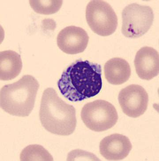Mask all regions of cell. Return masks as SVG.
Returning <instances> with one entry per match:
<instances>
[{
  "label": "cell",
  "mask_w": 159,
  "mask_h": 161,
  "mask_svg": "<svg viewBox=\"0 0 159 161\" xmlns=\"http://www.w3.org/2000/svg\"><path fill=\"white\" fill-rule=\"evenodd\" d=\"M57 85L69 101L77 102L94 97L102 87L101 66L88 60H76L63 71Z\"/></svg>",
  "instance_id": "obj_1"
},
{
  "label": "cell",
  "mask_w": 159,
  "mask_h": 161,
  "mask_svg": "<svg viewBox=\"0 0 159 161\" xmlns=\"http://www.w3.org/2000/svg\"><path fill=\"white\" fill-rule=\"evenodd\" d=\"M39 116L42 126L51 133L68 136L76 129V109L60 98L53 88L43 92Z\"/></svg>",
  "instance_id": "obj_2"
},
{
  "label": "cell",
  "mask_w": 159,
  "mask_h": 161,
  "mask_svg": "<svg viewBox=\"0 0 159 161\" xmlns=\"http://www.w3.org/2000/svg\"><path fill=\"white\" fill-rule=\"evenodd\" d=\"M39 84L37 80L26 75L18 81L7 84L0 92L1 108L11 115L25 117L33 108Z\"/></svg>",
  "instance_id": "obj_3"
},
{
  "label": "cell",
  "mask_w": 159,
  "mask_h": 161,
  "mask_svg": "<svg viewBox=\"0 0 159 161\" xmlns=\"http://www.w3.org/2000/svg\"><path fill=\"white\" fill-rule=\"evenodd\" d=\"M83 122L88 128L95 132L110 129L116 124V109L106 100H95L85 105L81 111Z\"/></svg>",
  "instance_id": "obj_4"
},
{
  "label": "cell",
  "mask_w": 159,
  "mask_h": 161,
  "mask_svg": "<svg viewBox=\"0 0 159 161\" xmlns=\"http://www.w3.org/2000/svg\"><path fill=\"white\" fill-rule=\"evenodd\" d=\"M122 34L128 38H137L146 33L153 23L154 14L150 6L132 3L122 12Z\"/></svg>",
  "instance_id": "obj_5"
},
{
  "label": "cell",
  "mask_w": 159,
  "mask_h": 161,
  "mask_svg": "<svg viewBox=\"0 0 159 161\" xmlns=\"http://www.w3.org/2000/svg\"><path fill=\"white\" fill-rule=\"evenodd\" d=\"M86 19L91 30L98 35L107 36L114 33L118 26V18L109 3L93 0L86 8Z\"/></svg>",
  "instance_id": "obj_6"
},
{
  "label": "cell",
  "mask_w": 159,
  "mask_h": 161,
  "mask_svg": "<svg viewBox=\"0 0 159 161\" xmlns=\"http://www.w3.org/2000/svg\"><path fill=\"white\" fill-rule=\"evenodd\" d=\"M118 99L125 114L130 117L137 118L146 111L149 95L142 86L131 84L120 91Z\"/></svg>",
  "instance_id": "obj_7"
},
{
  "label": "cell",
  "mask_w": 159,
  "mask_h": 161,
  "mask_svg": "<svg viewBox=\"0 0 159 161\" xmlns=\"http://www.w3.org/2000/svg\"><path fill=\"white\" fill-rule=\"evenodd\" d=\"M89 37L85 30L75 26L66 27L58 34V47L68 54L83 52L89 43Z\"/></svg>",
  "instance_id": "obj_8"
},
{
  "label": "cell",
  "mask_w": 159,
  "mask_h": 161,
  "mask_svg": "<svg viewBox=\"0 0 159 161\" xmlns=\"http://www.w3.org/2000/svg\"><path fill=\"white\" fill-rule=\"evenodd\" d=\"M129 138L121 134H114L105 137L100 142V153L107 160H121L132 150Z\"/></svg>",
  "instance_id": "obj_9"
},
{
  "label": "cell",
  "mask_w": 159,
  "mask_h": 161,
  "mask_svg": "<svg viewBox=\"0 0 159 161\" xmlns=\"http://www.w3.org/2000/svg\"><path fill=\"white\" fill-rule=\"evenodd\" d=\"M134 63L137 75L141 79L149 80L158 75L159 53L153 47L141 48L136 54Z\"/></svg>",
  "instance_id": "obj_10"
},
{
  "label": "cell",
  "mask_w": 159,
  "mask_h": 161,
  "mask_svg": "<svg viewBox=\"0 0 159 161\" xmlns=\"http://www.w3.org/2000/svg\"><path fill=\"white\" fill-rule=\"evenodd\" d=\"M105 78L110 84L121 85L126 82L131 73L129 64L124 59L115 57L107 61L105 67Z\"/></svg>",
  "instance_id": "obj_11"
},
{
  "label": "cell",
  "mask_w": 159,
  "mask_h": 161,
  "mask_svg": "<svg viewBox=\"0 0 159 161\" xmlns=\"http://www.w3.org/2000/svg\"><path fill=\"white\" fill-rule=\"evenodd\" d=\"M22 69V61L19 54L12 50L0 53V79L7 81L18 76Z\"/></svg>",
  "instance_id": "obj_12"
},
{
  "label": "cell",
  "mask_w": 159,
  "mask_h": 161,
  "mask_svg": "<svg viewBox=\"0 0 159 161\" xmlns=\"http://www.w3.org/2000/svg\"><path fill=\"white\" fill-rule=\"evenodd\" d=\"M21 161H53L51 154L42 146L31 145L26 147L20 154Z\"/></svg>",
  "instance_id": "obj_13"
},
{
  "label": "cell",
  "mask_w": 159,
  "mask_h": 161,
  "mask_svg": "<svg viewBox=\"0 0 159 161\" xmlns=\"http://www.w3.org/2000/svg\"><path fill=\"white\" fill-rule=\"evenodd\" d=\"M29 4L34 11L38 14L50 15L55 14L61 8L62 1H29Z\"/></svg>",
  "instance_id": "obj_14"
}]
</instances>
